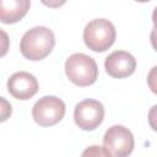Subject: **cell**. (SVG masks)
Wrapping results in <instances>:
<instances>
[{
    "instance_id": "obj_1",
    "label": "cell",
    "mask_w": 157,
    "mask_h": 157,
    "mask_svg": "<svg viewBox=\"0 0 157 157\" xmlns=\"http://www.w3.org/2000/svg\"><path fill=\"white\" fill-rule=\"evenodd\" d=\"M55 45V36L52 29L44 26H37L28 29L21 39V54L32 61L47 58Z\"/></svg>"
},
{
    "instance_id": "obj_2",
    "label": "cell",
    "mask_w": 157,
    "mask_h": 157,
    "mask_svg": "<svg viewBox=\"0 0 157 157\" xmlns=\"http://www.w3.org/2000/svg\"><path fill=\"white\" fill-rule=\"evenodd\" d=\"M65 74L74 85L85 87L96 82L98 67L93 58L83 53H75L65 61Z\"/></svg>"
},
{
    "instance_id": "obj_3",
    "label": "cell",
    "mask_w": 157,
    "mask_h": 157,
    "mask_svg": "<svg viewBox=\"0 0 157 157\" xmlns=\"http://www.w3.org/2000/svg\"><path fill=\"white\" fill-rule=\"evenodd\" d=\"M117 31L114 25L105 18H96L88 22L83 29V40L93 52H105L115 42Z\"/></svg>"
},
{
    "instance_id": "obj_4",
    "label": "cell",
    "mask_w": 157,
    "mask_h": 157,
    "mask_svg": "<svg viewBox=\"0 0 157 157\" xmlns=\"http://www.w3.org/2000/svg\"><path fill=\"white\" fill-rule=\"evenodd\" d=\"M66 107L63 99L55 96H44L32 108V117L39 126H53L65 115Z\"/></svg>"
},
{
    "instance_id": "obj_5",
    "label": "cell",
    "mask_w": 157,
    "mask_h": 157,
    "mask_svg": "<svg viewBox=\"0 0 157 157\" xmlns=\"http://www.w3.org/2000/svg\"><path fill=\"white\" fill-rule=\"evenodd\" d=\"M134 145L131 131L123 125L110 126L103 136V148L112 157L129 156L134 150Z\"/></svg>"
},
{
    "instance_id": "obj_6",
    "label": "cell",
    "mask_w": 157,
    "mask_h": 157,
    "mask_svg": "<svg viewBox=\"0 0 157 157\" xmlns=\"http://www.w3.org/2000/svg\"><path fill=\"white\" fill-rule=\"evenodd\" d=\"M104 118V107L96 99H85L76 104L74 119L76 125L86 131L98 128Z\"/></svg>"
},
{
    "instance_id": "obj_7",
    "label": "cell",
    "mask_w": 157,
    "mask_h": 157,
    "mask_svg": "<svg viewBox=\"0 0 157 157\" xmlns=\"http://www.w3.org/2000/svg\"><path fill=\"white\" fill-rule=\"evenodd\" d=\"M7 91L16 99L27 101L38 92V81L32 74L18 71L9 77Z\"/></svg>"
},
{
    "instance_id": "obj_8",
    "label": "cell",
    "mask_w": 157,
    "mask_h": 157,
    "mask_svg": "<svg viewBox=\"0 0 157 157\" xmlns=\"http://www.w3.org/2000/svg\"><path fill=\"white\" fill-rule=\"evenodd\" d=\"M104 67L109 76L114 78H124L134 74L136 60L129 52L115 50L105 58Z\"/></svg>"
},
{
    "instance_id": "obj_9",
    "label": "cell",
    "mask_w": 157,
    "mask_h": 157,
    "mask_svg": "<svg viewBox=\"0 0 157 157\" xmlns=\"http://www.w3.org/2000/svg\"><path fill=\"white\" fill-rule=\"evenodd\" d=\"M31 6V0H0V22L10 25L22 20Z\"/></svg>"
},
{
    "instance_id": "obj_10",
    "label": "cell",
    "mask_w": 157,
    "mask_h": 157,
    "mask_svg": "<svg viewBox=\"0 0 157 157\" xmlns=\"http://www.w3.org/2000/svg\"><path fill=\"white\" fill-rule=\"evenodd\" d=\"M12 113V107L7 99L4 97H0V123L6 121Z\"/></svg>"
},
{
    "instance_id": "obj_11",
    "label": "cell",
    "mask_w": 157,
    "mask_h": 157,
    "mask_svg": "<svg viewBox=\"0 0 157 157\" xmlns=\"http://www.w3.org/2000/svg\"><path fill=\"white\" fill-rule=\"evenodd\" d=\"M10 48V38L5 31L0 28V58L6 55Z\"/></svg>"
},
{
    "instance_id": "obj_12",
    "label": "cell",
    "mask_w": 157,
    "mask_h": 157,
    "mask_svg": "<svg viewBox=\"0 0 157 157\" xmlns=\"http://www.w3.org/2000/svg\"><path fill=\"white\" fill-rule=\"evenodd\" d=\"M82 156H107V157H109L107 151L101 146H91L90 148H87L82 152Z\"/></svg>"
},
{
    "instance_id": "obj_13",
    "label": "cell",
    "mask_w": 157,
    "mask_h": 157,
    "mask_svg": "<svg viewBox=\"0 0 157 157\" xmlns=\"http://www.w3.org/2000/svg\"><path fill=\"white\" fill-rule=\"evenodd\" d=\"M45 6H48V7H52V9H56V7H60V6H63L65 2H66V0H40Z\"/></svg>"
},
{
    "instance_id": "obj_14",
    "label": "cell",
    "mask_w": 157,
    "mask_h": 157,
    "mask_svg": "<svg viewBox=\"0 0 157 157\" xmlns=\"http://www.w3.org/2000/svg\"><path fill=\"white\" fill-rule=\"evenodd\" d=\"M135 1H137V2H147L150 0H135Z\"/></svg>"
}]
</instances>
